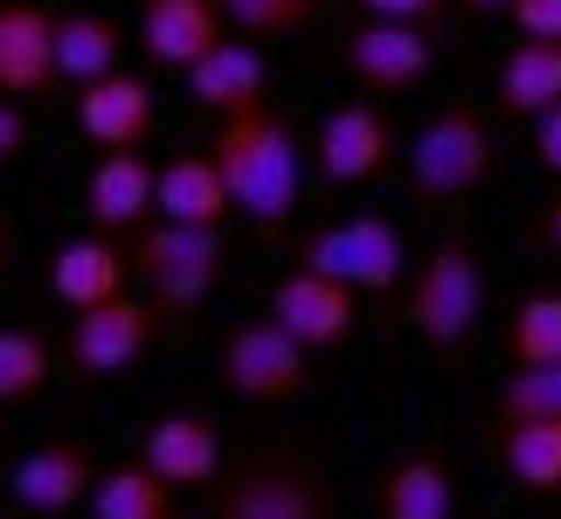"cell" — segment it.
Returning a JSON list of instances; mask_svg holds the SVG:
<instances>
[{
    "mask_svg": "<svg viewBox=\"0 0 561 519\" xmlns=\"http://www.w3.org/2000/svg\"><path fill=\"white\" fill-rule=\"evenodd\" d=\"M215 166L229 181V201L236 215L264 235H285L291 215H298V194H306V166H312V146H298V132L271 104L256 112H236V118H215V139H208Z\"/></svg>",
    "mask_w": 561,
    "mask_h": 519,
    "instance_id": "cell-1",
    "label": "cell"
},
{
    "mask_svg": "<svg viewBox=\"0 0 561 519\" xmlns=\"http://www.w3.org/2000/svg\"><path fill=\"white\" fill-rule=\"evenodd\" d=\"M208 492H215L208 519H340L327 464H319L312 450H298V443L243 450Z\"/></svg>",
    "mask_w": 561,
    "mask_h": 519,
    "instance_id": "cell-2",
    "label": "cell"
},
{
    "mask_svg": "<svg viewBox=\"0 0 561 519\" xmlns=\"http://www.w3.org/2000/svg\"><path fill=\"white\" fill-rule=\"evenodd\" d=\"M492 166H500V139L479 104H437L402 146V173H409V194L430 208H450V201H471Z\"/></svg>",
    "mask_w": 561,
    "mask_h": 519,
    "instance_id": "cell-3",
    "label": "cell"
},
{
    "mask_svg": "<svg viewBox=\"0 0 561 519\" xmlns=\"http://www.w3.org/2000/svg\"><path fill=\"white\" fill-rule=\"evenodd\" d=\"M485 319V264L471 235H437V250L416 264L402 298V326L416 333L430 354H465Z\"/></svg>",
    "mask_w": 561,
    "mask_h": 519,
    "instance_id": "cell-4",
    "label": "cell"
},
{
    "mask_svg": "<svg viewBox=\"0 0 561 519\" xmlns=\"http://www.w3.org/2000/svg\"><path fill=\"white\" fill-rule=\"evenodd\" d=\"M133 277L146 285L160 312H194L222 285L229 264V229H181V222H146L133 243Z\"/></svg>",
    "mask_w": 561,
    "mask_h": 519,
    "instance_id": "cell-5",
    "label": "cell"
},
{
    "mask_svg": "<svg viewBox=\"0 0 561 519\" xmlns=\"http://www.w3.org/2000/svg\"><path fill=\"white\" fill-rule=\"evenodd\" d=\"M215 367H222V388L250 408H277L298 402L312 388V346H298L277 319H236L215 346Z\"/></svg>",
    "mask_w": 561,
    "mask_h": 519,
    "instance_id": "cell-6",
    "label": "cell"
},
{
    "mask_svg": "<svg viewBox=\"0 0 561 519\" xmlns=\"http://www.w3.org/2000/svg\"><path fill=\"white\" fill-rule=\"evenodd\" d=\"M298 264L319 270V277H340L354 291H388L409 264V243L388 215H347V222H327L298 250Z\"/></svg>",
    "mask_w": 561,
    "mask_h": 519,
    "instance_id": "cell-7",
    "label": "cell"
},
{
    "mask_svg": "<svg viewBox=\"0 0 561 519\" xmlns=\"http://www.w3.org/2000/svg\"><path fill=\"white\" fill-rule=\"evenodd\" d=\"M396 153H402V139L381 104H333L312 132V173L327 187H368L396 166Z\"/></svg>",
    "mask_w": 561,
    "mask_h": 519,
    "instance_id": "cell-8",
    "label": "cell"
},
{
    "mask_svg": "<svg viewBox=\"0 0 561 519\" xmlns=\"http://www.w3.org/2000/svg\"><path fill=\"white\" fill-rule=\"evenodd\" d=\"M160 346V305L153 298H112V305H91L77 312L70 326V360L83 381H112V374H133V367Z\"/></svg>",
    "mask_w": 561,
    "mask_h": 519,
    "instance_id": "cell-9",
    "label": "cell"
},
{
    "mask_svg": "<svg viewBox=\"0 0 561 519\" xmlns=\"http://www.w3.org/2000/svg\"><path fill=\"white\" fill-rule=\"evenodd\" d=\"M98 478H104V464L91 458V443L49 437V443H35V450H21V458H14L8 499H14L21 512H35V519H62V512L91 506Z\"/></svg>",
    "mask_w": 561,
    "mask_h": 519,
    "instance_id": "cell-10",
    "label": "cell"
},
{
    "mask_svg": "<svg viewBox=\"0 0 561 519\" xmlns=\"http://www.w3.org/2000/svg\"><path fill=\"white\" fill-rule=\"evenodd\" d=\"M271 319L285 326L298 346H312V354H333V346H347L360 333V291L340 285V277H319V270H285L271 285Z\"/></svg>",
    "mask_w": 561,
    "mask_h": 519,
    "instance_id": "cell-11",
    "label": "cell"
},
{
    "mask_svg": "<svg viewBox=\"0 0 561 519\" xmlns=\"http://www.w3.org/2000/svg\"><path fill=\"white\" fill-rule=\"evenodd\" d=\"M437 70V42L416 21H360L347 35V77L368 97H402Z\"/></svg>",
    "mask_w": 561,
    "mask_h": 519,
    "instance_id": "cell-12",
    "label": "cell"
},
{
    "mask_svg": "<svg viewBox=\"0 0 561 519\" xmlns=\"http://www.w3.org/2000/svg\"><path fill=\"white\" fill-rule=\"evenodd\" d=\"M56 28L62 14H49L42 0H0V97H49L62 83L56 62Z\"/></svg>",
    "mask_w": 561,
    "mask_h": 519,
    "instance_id": "cell-13",
    "label": "cell"
},
{
    "mask_svg": "<svg viewBox=\"0 0 561 519\" xmlns=\"http://www.w3.org/2000/svg\"><path fill=\"white\" fill-rule=\"evenodd\" d=\"M139 458L174 492L215 485L229 471L222 464V429H215V416H202V408H160V416L146 423V437H139Z\"/></svg>",
    "mask_w": 561,
    "mask_h": 519,
    "instance_id": "cell-14",
    "label": "cell"
},
{
    "mask_svg": "<svg viewBox=\"0 0 561 519\" xmlns=\"http://www.w3.org/2000/svg\"><path fill=\"white\" fill-rule=\"evenodd\" d=\"M229 42V14L222 0H139V49L160 70H194L208 49Z\"/></svg>",
    "mask_w": 561,
    "mask_h": 519,
    "instance_id": "cell-15",
    "label": "cell"
},
{
    "mask_svg": "<svg viewBox=\"0 0 561 519\" xmlns=\"http://www.w3.org/2000/svg\"><path fill=\"white\" fill-rule=\"evenodd\" d=\"M77 125H83V139H91V146H104V153H139V146L153 139V125H160V97H153V83H146V77L112 70V77L83 83Z\"/></svg>",
    "mask_w": 561,
    "mask_h": 519,
    "instance_id": "cell-16",
    "label": "cell"
},
{
    "mask_svg": "<svg viewBox=\"0 0 561 519\" xmlns=\"http://www.w3.org/2000/svg\"><path fill=\"white\" fill-rule=\"evenodd\" d=\"M83 208L104 235H139L146 222H160V166L146 153H104L83 181Z\"/></svg>",
    "mask_w": 561,
    "mask_h": 519,
    "instance_id": "cell-17",
    "label": "cell"
},
{
    "mask_svg": "<svg viewBox=\"0 0 561 519\" xmlns=\"http://www.w3.org/2000/svg\"><path fill=\"white\" fill-rule=\"evenodd\" d=\"M125 277H133V250H125L118 235H104V229L70 235V243L49 256V291L70 312H91V305L125 298Z\"/></svg>",
    "mask_w": 561,
    "mask_h": 519,
    "instance_id": "cell-18",
    "label": "cell"
},
{
    "mask_svg": "<svg viewBox=\"0 0 561 519\" xmlns=\"http://www.w3.org/2000/svg\"><path fill=\"white\" fill-rule=\"evenodd\" d=\"M375 519H458V478L444 450H402L375 478Z\"/></svg>",
    "mask_w": 561,
    "mask_h": 519,
    "instance_id": "cell-19",
    "label": "cell"
},
{
    "mask_svg": "<svg viewBox=\"0 0 561 519\" xmlns=\"http://www.w3.org/2000/svg\"><path fill=\"white\" fill-rule=\"evenodd\" d=\"M187 97L202 104V112H215V118L256 112V104L271 97V70H264V56H256L250 42L229 35L222 49H208V56L187 70Z\"/></svg>",
    "mask_w": 561,
    "mask_h": 519,
    "instance_id": "cell-20",
    "label": "cell"
},
{
    "mask_svg": "<svg viewBox=\"0 0 561 519\" xmlns=\"http://www.w3.org/2000/svg\"><path fill=\"white\" fill-rule=\"evenodd\" d=\"M229 181L215 153H174L160 166V222H181V229H229Z\"/></svg>",
    "mask_w": 561,
    "mask_h": 519,
    "instance_id": "cell-21",
    "label": "cell"
},
{
    "mask_svg": "<svg viewBox=\"0 0 561 519\" xmlns=\"http://www.w3.org/2000/svg\"><path fill=\"white\" fill-rule=\"evenodd\" d=\"M492 104L500 118H548L561 104V42H513L492 70Z\"/></svg>",
    "mask_w": 561,
    "mask_h": 519,
    "instance_id": "cell-22",
    "label": "cell"
},
{
    "mask_svg": "<svg viewBox=\"0 0 561 519\" xmlns=\"http://www.w3.org/2000/svg\"><path fill=\"white\" fill-rule=\"evenodd\" d=\"M56 62H62V83H77V91H83V83L125 70V28H118L112 14H62Z\"/></svg>",
    "mask_w": 561,
    "mask_h": 519,
    "instance_id": "cell-23",
    "label": "cell"
},
{
    "mask_svg": "<svg viewBox=\"0 0 561 519\" xmlns=\"http://www.w3.org/2000/svg\"><path fill=\"white\" fill-rule=\"evenodd\" d=\"M500 464L527 499L561 492V423H506L500 429Z\"/></svg>",
    "mask_w": 561,
    "mask_h": 519,
    "instance_id": "cell-24",
    "label": "cell"
},
{
    "mask_svg": "<svg viewBox=\"0 0 561 519\" xmlns=\"http://www.w3.org/2000/svg\"><path fill=\"white\" fill-rule=\"evenodd\" d=\"M91 519H174V485H167L146 458L104 464V478L91 492Z\"/></svg>",
    "mask_w": 561,
    "mask_h": 519,
    "instance_id": "cell-25",
    "label": "cell"
},
{
    "mask_svg": "<svg viewBox=\"0 0 561 519\" xmlns=\"http://www.w3.org/2000/svg\"><path fill=\"white\" fill-rule=\"evenodd\" d=\"M56 354L35 326H0V408H28L49 395Z\"/></svg>",
    "mask_w": 561,
    "mask_h": 519,
    "instance_id": "cell-26",
    "label": "cell"
},
{
    "mask_svg": "<svg viewBox=\"0 0 561 519\" xmlns=\"http://www.w3.org/2000/svg\"><path fill=\"white\" fill-rule=\"evenodd\" d=\"M513 367H561V291H527L506 319Z\"/></svg>",
    "mask_w": 561,
    "mask_h": 519,
    "instance_id": "cell-27",
    "label": "cell"
},
{
    "mask_svg": "<svg viewBox=\"0 0 561 519\" xmlns=\"http://www.w3.org/2000/svg\"><path fill=\"white\" fill-rule=\"evenodd\" d=\"M492 416L506 423H561V367H513L492 395Z\"/></svg>",
    "mask_w": 561,
    "mask_h": 519,
    "instance_id": "cell-28",
    "label": "cell"
},
{
    "mask_svg": "<svg viewBox=\"0 0 561 519\" xmlns=\"http://www.w3.org/2000/svg\"><path fill=\"white\" fill-rule=\"evenodd\" d=\"M222 14L250 42H291L319 21V0H222Z\"/></svg>",
    "mask_w": 561,
    "mask_h": 519,
    "instance_id": "cell-29",
    "label": "cell"
},
{
    "mask_svg": "<svg viewBox=\"0 0 561 519\" xmlns=\"http://www.w3.org/2000/svg\"><path fill=\"white\" fill-rule=\"evenodd\" d=\"M513 28L520 42H561V0H513Z\"/></svg>",
    "mask_w": 561,
    "mask_h": 519,
    "instance_id": "cell-30",
    "label": "cell"
},
{
    "mask_svg": "<svg viewBox=\"0 0 561 519\" xmlns=\"http://www.w3.org/2000/svg\"><path fill=\"white\" fill-rule=\"evenodd\" d=\"M21 153H28V112L14 97H0V166H14Z\"/></svg>",
    "mask_w": 561,
    "mask_h": 519,
    "instance_id": "cell-31",
    "label": "cell"
},
{
    "mask_svg": "<svg viewBox=\"0 0 561 519\" xmlns=\"http://www.w3.org/2000/svg\"><path fill=\"white\" fill-rule=\"evenodd\" d=\"M360 8H368L375 21H416V28H423V21L444 14V0H360Z\"/></svg>",
    "mask_w": 561,
    "mask_h": 519,
    "instance_id": "cell-32",
    "label": "cell"
},
{
    "mask_svg": "<svg viewBox=\"0 0 561 519\" xmlns=\"http://www.w3.org/2000/svg\"><path fill=\"white\" fill-rule=\"evenodd\" d=\"M534 160H541V173L561 181V104H554L548 118H534Z\"/></svg>",
    "mask_w": 561,
    "mask_h": 519,
    "instance_id": "cell-33",
    "label": "cell"
},
{
    "mask_svg": "<svg viewBox=\"0 0 561 519\" xmlns=\"http://www.w3.org/2000/svg\"><path fill=\"white\" fill-rule=\"evenodd\" d=\"M534 243H541L554 264H561V194H548V201L534 208Z\"/></svg>",
    "mask_w": 561,
    "mask_h": 519,
    "instance_id": "cell-34",
    "label": "cell"
},
{
    "mask_svg": "<svg viewBox=\"0 0 561 519\" xmlns=\"http://www.w3.org/2000/svg\"><path fill=\"white\" fill-rule=\"evenodd\" d=\"M465 14H500V8H513V0H458Z\"/></svg>",
    "mask_w": 561,
    "mask_h": 519,
    "instance_id": "cell-35",
    "label": "cell"
},
{
    "mask_svg": "<svg viewBox=\"0 0 561 519\" xmlns=\"http://www.w3.org/2000/svg\"><path fill=\"white\" fill-rule=\"evenodd\" d=\"M8 250H14V235H8V222H0V277H8Z\"/></svg>",
    "mask_w": 561,
    "mask_h": 519,
    "instance_id": "cell-36",
    "label": "cell"
},
{
    "mask_svg": "<svg viewBox=\"0 0 561 519\" xmlns=\"http://www.w3.org/2000/svg\"><path fill=\"white\" fill-rule=\"evenodd\" d=\"M174 519H187V512H174Z\"/></svg>",
    "mask_w": 561,
    "mask_h": 519,
    "instance_id": "cell-37",
    "label": "cell"
},
{
    "mask_svg": "<svg viewBox=\"0 0 561 519\" xmlns=\"http://www.w3.org/2000/svg\"><path fill=\"white\" fill-rule=\"evenodd\" d=\"M0 519H8V512H0Z\"/></svg>",
    "mask_w": 561,
    "mask_h": 519,
    "instance_id": "cell-38",
    "label": "cell"
}]
</instances>
